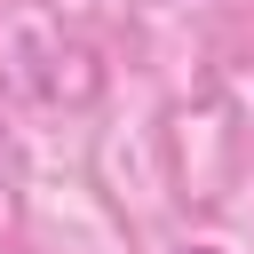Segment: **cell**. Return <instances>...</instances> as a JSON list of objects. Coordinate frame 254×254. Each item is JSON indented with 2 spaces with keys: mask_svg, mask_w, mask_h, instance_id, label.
<instances>
[]
</instances>
